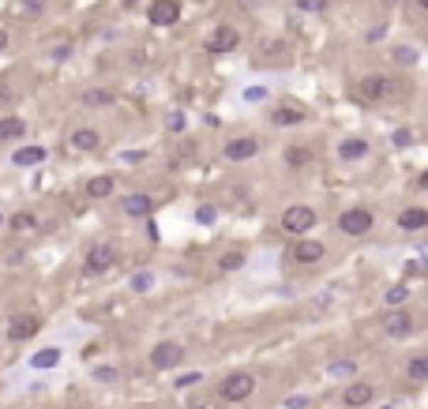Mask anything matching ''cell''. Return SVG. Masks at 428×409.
I'll use <instances>...</instances> for the list:
<instances>
[{
  "instance_id": "e0dca14e",
  "label": "cell",
  "mask_w": 428,
  "mask_h": 409,
  "mask_svg": "<svg viewBox=\"0 0 428 409\" xmlns=\"http://www.w3.org/2000/svg\"><path fill=\"white\" fill-rule=\"evenodd\" d=\"M398 229H402V233H421V229H428V210H424V207H406L402 214H398Z\"/></svg>"
},
{
  "instance_id": "7bdbcfd3",
  "label": "cell",
  "mask_w": 428,
  "mask_h": 409,
  "mask_svg": "<svg viewBox=\"0 0 428 409\" xmlns=\"http://www.w3.org/2000/svg\"><path fill=\"white\" fill-rule=\"evenodd\" d=\"M188 409H207V402H188Z\"/></svg>"
},
{
  "instance_id": "f6af8a7d",
  "label": "cell",
  "mask_w": 428,
  "mask_h": 409,
  "mask_svg": "<svg viewBox=\"0 0 428 409\" xmlns=\"http://www.w3.org/2000/svg\"><path fill=\"white\" fill-rule=\"evenodd\" d=\"M0 226H4V214H0Z\"/></svg>"
},
{
  "instance_id": "f1b7e54d",
  "label": "cell",
  "mask_w": 428,
  "mask_h": 409,
  "mask_svg": "<svg viewBox=\"0 0 428 409\" xmlns=\"http://www.w3.org/2000/svg\"><path fill=\"white\" fill-rule=\"evenodd\" d=\"M19 11L26 19H38V16H46V11H49V0H19Z\"/></svg>"
},
{
  "instance_id": "52a82bcc",
  "label": "cell",
  "mask_w": 428,
  "mask_h": 409,
  "mask_svg": "<svg viewBox=\"0 0 428 409\" xmlns=\"http://www.w3.org/2000/svg\"><path fill=\"white\" fill-rule=\"evenodd\" d=\"M113 267H117V248L113 244H95L87 252V259H83V274H87V278L105 274V271H113Z\"/></svg>"
},
{
  "instance_id": "cb8c5ba5",
  "label": "cell",
  "mask_w": 428,
  "mask_h": 409,
  "mask_svg": "<svg viewBox=\"0 0 428 409\" xmlns=\"http://www.w3.org/2000/svg\"><path fill=\"white\" fill-rule=\"evenodd\" d=\"M406 379H410V383H424V379H428V357H424V353H417V357L406 361Z\"/></svg>"
},
{
  "instance_id": "30bf717a",
  "label": "cell",
  "mask_w": 428,
  "mask_h": 409,
  "mask_svg": "<svg viewBox=\"0 0 428 409\" xmlns=\"http://www.w3.org/2000/svg\"><path fill=\"white\" fill-rule=\"evenodd\" d=\"M256 154H260V139L256 136H237V139L225 143V151H222L225 162H252Z\"/></svg>"
},
{
  "instance_id": "3957f363",
  "label": "cell",
  "mask_w": 428,
  "mask_h": 409,
  "mask_svg": "<svg viewBox=\"0 0 428 409\" xmlns=\"http://www.w3.org/2000/svg\"><path fill=\"white\" fill-rule=\"evenodd\" d=\"M316 210L312 207H304V203H293V207H286L282 210V222H278V226H282L289 236H309V229L316 226Z\"/></svg>"
},
{
  "instance_id": "83f0119b",
  "label": "cell",
  "mask_w": 428,
  "mask_h": 409,
  "mask_svg": "<svg viewBox=\"0 0 428 409\" xmlns=\"http://www.w3.org/2000/svg\"><path fill=\"white\" fill-rule=\"evenodd\" d=\"M383 300H387V308H406V300H410V285H391L383 293Z\"/></svg>"
},
{
  "instance_id": "60d3db41",
  "label": "cell",
  "mask_w": 428,
  "mask_h": 409,
  "mask_svg": "<svg viewBox=\"0 0 428 409\" xmlns=\"http://www.w3.org/2000/svg\"><path fill=\"white\" fill-rule=\"evenodd\" d=\"M413 8H417V11H428V0H413Z\"/></svg>"
},
{
  "instance_id": "d6a6232c",
  "label": "cell",
  "mask_w": 428,
  "mask_h": 409,
  "mask_svg": "<svg viewBox=\"0 0 428 409\" xmlns=\"http://www.w3.org/2000/svg\"><path fill=\"white\" fill-rule=\"evenodd\" d=\"M151 282H154L151 271H139L136 278H132V289H136V293H146V289H151Z\"/></svg>"
},
{
  "instance_id": "d590c367",
  "label": "cell",
  "mask_w": 428,
  "mask_h": 409,
  "mask_svg": "<svg viewBox=\"0 0 428 409\" xmlns=\"http://www.w3.org/2000/svg\"><path fill=\"white\" fill-rule=\"evenodd\" d=\"M395 60L410 68V64H417V53H413V49H395Z\"/></svg>"
},
{
  "instance_id": "74e56055",
  "label": "cell",
  "mask_w": 428,
  "mask_h": 409,
  "mask_svg": "<svg viewBox=\"0 0 428 409\" xmlns=\"http://www.w3.org/2000/svg\"><path fill=\"white\" fill-rule=\"evenodd\" d=\"M95 379H102V383H113V379H117V368H95Z\"/></svg>"
},
{
  "instance_id": "e575fe53",
  "label": "cell",
  "mask_w": 428,
  "mask_h": 409,
  "mask_svg": "<svg viewBox=\"0 0 428 409\" xmlns=\"http://www.w3.org/2000/svg\"><path fill=\"white\" fill-rule=\"evenodd\" d=\"M11 105H16V90L8 83H0V109H11Z\"/></svg>"
},
{
  "instance_id": "ee69618b",
  "label": "cell",
  "mask_w": 428,
  "mask_h": 409,
  "mask_svg": "<svg viewBox=\"0 0 428 409\" xmlns=\"http://www.w3.org/2000/svg\"><path fill=\"white\" fill-rule=\"evenodd\" d=\"M4 42H8V34H4V31H0V49H4Z\"/></svg>"
},
{
  "instance_id": "8d00e7d4",
  "label": "cell",
  "mask_w": 428,
  "mask_h": 409,
  "mask_svg": "<svg viewBox=\"0 0 428 409\" xmlns=\"http://www.w3.org/2000/svg\"><path fill=\"white\" fill-rule=\"evenodd\" d=\"M410 139H413V136H410V128H398L395 136H391V143H395V147H410Z\"/></svg>"
},
{
  "instance_id": "4fadbf2b",
  "label": "cell",
  "mask_w": 428,
  "mask_h": 409,
  "mask_svg": "<svg viewBox=\"0 0 428 409\" xmlns=\"http://www.w3.org/2000/svg\"><path fill=\"white\" fill-rule=\"evenodd\" d=\"M68 147L72 151H83V154H90V151H98L102 147V131L98 128H75V131H68Z\"/></svg>"
},
{
  "instance_id": "b9f144b4",
  "label": "cell",
  "mask_w": 428,
  "mask_h": 409,
  "mask_svg": "<svg viewBox=\"0 0 428 409\" xmlns=\"http://www.w3.org/2000/svg\"><path fill=\"white\" fill-rule=\"evenodd\" d=\"M237 4H240V8H256L260 0H237Z\"/></svg>"
},
{
  "instance_id": "7402d4cb",
  "label": "cell",
  "mask_w": 428,
  "mask_h": 409,
  "mask_svg": "<svg viewBox=\"0 0 428 409\" xmlns=\"http://www.w3.org/2000/svg\"><path fill=\"white\" fill-rule=\"evenodd\" d=\"M11 162H16L19 169H31V165H42V162H46V147H19L16 154H11Z\"/></svg>"
},
{
  "instance_id": "277c9868",
  "label": "cell",
  "mask_w": 428,
  "mask_h": 409,
  "mask_svg": "<svg viewBox=\"0 0 428 409\" xmlns=\"http://www.w3.org/2000/svg\"><path fill=\"white\" fill-rule=\"evenodd\" d=\"M372 226H376V214L368 207H350L338 214V233H346V236H368Z\"/></svg>"
},
{
  "instance_id": "d4e9b609",
  "label": "cell",
  "mask_w": 428,
  "mask_h": 409,
  "mask_svg": "<svg viewBox=\"0 0 428 409\" xmlns=\"http://www.w3.org/2000/svg\"><path fill=\"white\" fill-rule=\"evenodd\" d=\"M8 222V229H16V233H31V229H38V218L31 214V210H19V214H11V218H4Z\"/></svg>"
},
{
  "instance_id": "44dd1931",
  "label": "cell",
  "mask_w": 428,
  "mask_h": 409,
  "mask_svg": "<svg viewBox=\"0 0 428 409\" xmlns=\"http://www.w3.org/2000/svg\"><path fill=\"white\" fill-rule=\"evenodd\" d=\"M304 109H297V105H278V109L271 113V121L278 124V128H289V124H304Z\"/></svg>"
},
{
  "instance_id": "603a6c76",
  "label": "cell",
  "mask_w": 428,
  "mask_h": 409,
  "mask_svg": "<svg viewBox=\"0 0 428 409\" xmlns=\"http://www.w3.org/2000/svg\"><path fill=\"white\" fill-rule=\"evenodd\" d=\"M23 136H26V121H23V116H0V143L23 139Z\"/></svg>"
},
{
  "instance_id": "ba28073f",
  "label": "cell",
  "mask_w": 428,
  "mask_h": 409,
  "mask_svg": "<svg viewBox=\"0 0 428 409\" xmlns=\"http://www.w3.org/2000/svg\"><path fill=\"white\" fill-rule=\"evenodd\" d=\"M4 331H8L11 342H26V338H34L38 331H42V315H34V312H16V315L8 320Z\"/></svg>"
},
{
  "instance_id": "1f68e13d",
  "label": "cell",
  "mask_w": 428,
  "mask_h": 409,
  "mask_svg": "<svg viewBox=\"0 0 428 409\" xmlns=\"http://www.w3.org/2000/svg\"><path fill=\"white\" fill-rule=\"evenodd\" d=\"M304 162H312V151H304V147H289V151H286V165L301 169Z\"/></svg>"
},
{
  "instance_id": "5bb4252c",
  "label": "cell",
  "mask_w": 428,
  "mask_h": 409,
  "mask_svg": "<svg viewBox=\"0 0 428 409\" xmlns=\"http://www.w3.org/2000/svg\"><path fill=\"white\" fill-rule=\"evenodd\" d=\"M79 102H83L87 109H113L117 94H113V90H105V87H87L83 94H79Z\"/></svg>"
},
{
  "instance_id": "ab89813d",
  "label": "cell",
  "mask_w": 428,
  "mask_h": 409,
  "mask_svg": "<svg viewBox=\"0 0 428 409\" xmlns=\"http://www.w3.org/2000/svg\"><path fill=\"white\" fill-rule=\"evenodd\" d=\"M214 218V207H199V222H210Z\"/></svg>"
},
{
  "instance_id": "9a60e30c",
  "label": "cell",
  "mask_w": 428,
  "mask_h": 409,
  "mask_svg": "<svg viewBox=\"0 0 428 409\" xmlns=\"http://www.w3.org/2000/svg\"><path fill=\"white\" fill-rule=\"evenodd\" d=\"M256 57L260 60H289V42L286 38H263L256 45Z\"/></svg>"
},
{
  "instance_id": "8992f818",
  "label": "cell",
  "mask_w": 428,
  "mask_h": 409,
  "mask_svg": "<svg viewBox=\"0 0 428 409\" xmlns=\"http://www.w3.org/2000/svg\"><path fill=\"white\" fill-rule=\"evenodd\" d=\"M151 368L154 372H169V368H177L181 361H184V346L181 342H173V338H166V342H158V346L151 349Z\"/></svg>"
},
{
  "instance_id": "7c38bea8",
  "label": "cell",
  "mask_w": 428,
  "mask_h": 409,
  "mask_svg": "<svg viewBox=\"0 0 428 409\" xmlns=\"http://www.w3.org/2000/svg\"><path fill=\"white\" fill-rule=\"evenodd\" d=\"M372 398H376V387H372L368 379H353V383L342 391V402L350 405V409H360V405H368Z\"/></svg>"
},
{
  "instance_id": "ffe728a7",
  "label": "cell",
  "mask_w": 428,
  "mask_h": 409,
  "mask_svg": "<svg viewBox=\"0 0 428 409\" xmlns=\"http://www.w3.org/2000/svg\"><path fill=\"white\" fill-rule=\"evenodd\" d=\"M113 188H117V180H113L109 173H102V177H90L83 192L90 195V200H109V195H113Z\"/></svg>"
},
{
  "instance_id": "ac0fdd59",
  "label": "cell",
  "mask_w": 428,
  "mask_h": 409,
  "mask_svg": "<svg viewBox=\"0 0 428 409\" xmlns=\"http://www.w3.org/2000/svg\"><path fill=\"white\" fill-rule=\"evenodd\" d=\"M323 252H327V248L319 241H309V236H301V241L293 244V259H297V263H319Z\"/></svg>"
},
{
  "instance_id": "484cf974",
  "label": "cell",
  "mask_w": 428,
  "mask_h": 409,
  "mask_svg": "<svg viewBox=\"0 0 428 409\" xmlns=\"http://www.w3.org/2000/svg\"><path fill=\"white\" fill-rule=\"evenodd\" d=\"M53 364H60V349H38L34 357H31L34 372H46V368H53Z\"/></svg>"
},
{
  "instance_id": "4dcf8cb0",
  "label": "cell",
  "mask_w": 428,
  "mask_h": 409,
  "mask_svg": "<svg viewBox=\"0 0 428 409\" xmlns=\"http://www.w3.org/2000/svg\"><path fill=\"white\" fill-rule=\"evenodd\" d=\"M331 0H297V11H304V16H323Z\"/></svg>"
},
{
  "instance_id": "f546056e",
  "label": "cell",
  "mask_w": 428,
  "mask_h": 409,
  "mask_svg": "<svg viewBox=\"0 0 428 409\" xmlns=\"http://www.w3.org/2000/svg\"><path fill=\"white\" fill-rule=\"evenodd\" d=\"M245 252H225L222 259H218V271H225V274H230V271H240V267H245Z\"/></svg>"
},
{
  "instance_id": "836d02e7",
  "label": "cell",
  "mask_w": 428,
  "mask_h": 409,
  "mask_svg": "<svg viewBox=\"0 0 428 409\" xmlns=\"http://www.w3.org/2000/svg\"><path fill=\"white\" fill-rule=\"evenodd\" d=\"M312 405V394H289L286 398V409H309Z\"/></svg>"
},
{
  "instance_id": "4316f807",
  "label": "cell",
  "mask_w": 428,
  "mask_h": 409,
  "mask_svg": "<svg viewBox=\"0 0 428 409\" xmlns=\"http://www.w3.org/2000/svg\"><path fill=\"white\" fill-rule=\"evenodd\" d=\"M353 372H357V364H353L350 357H342V361H331V364H327V376H331V379H353Z\"/></svg>"
},
{
  "instance_id": "f35d334b",
  "label": "cell",
  "mask_w": 428,
  "mask_h": 409,
  "mask_svg": "<svg viewBox=\"0 0 428 409\" xmlns=\"http://www.w3.org/2000/svg\"><path fill=\"white\" fill-rule=\"evenodd\" d=\"M192 383H199V372H192V376H181V379H177V387H192Z\"/></svg>"
},
{
  "instance_id": "7a4b0ae2",
  "label": "cell",
  "mask_w": 428,
  "mask_h": 409,
  "mask_svg": "<svg viewBox=\"0 0 428 409\" xmlns=\"http://www.w3.org/2000/svg\"><path fill=\"white\" fill-rule=\"evenodd\" d=\"M256 387H260V379H256V372H245V368H240V372H230L218 383V398L222 402H248L252 394H256Z\"/></svg>"
},
{
  "instance_id": "9c48e42d",
  "label": "cell",
  "mask_w": 428,
  "mask_h": 409,
  "mask_svg": "<svg viewBox=\"0 0 428 409\" xmlns=\"http://www.w3.org/2000/svg\"><path fill=\"white\" fill-rule=\"evenodd\" d=\"M413 312H406V308H391L383 315V334L387 338H410L413 334Z\"/></svg>"
},
{
  "instance_id": "2e32d148",
  "label": "cell",
  "mask_w": 428,
  "mask_h": 409,
  "mask_svg": "<svg viewBox=\"0 0 428 409\" xmlns=\"http://www.w3.org/2000/svg\"><path fill=\"white\" fill-rule=\"evenodd\" d=\"M124 214H128V218H151V214H154V200H151L146 192H128Z\"/></svg>"
},
{
  "instance_id": "6da1fadb",
  "label": "cell",
  "mask_w": 428,
  "mask_h": 409,
  "mask_svg": "<svg viewBox=\"0 0 428 409\" xmlns=\"http://www.w3.org/2000/svg\"><path fill=\"white\" fill-rule=\"evenodd\" d=\"M410 94V83L406 79H387V75H368L353 83V102L360 105H383V102H398Z\"/></svg>"
},
{
  "instance_id": "d6986e66",
  "label": "cell",
  "mask_w": 428,
  "mask_h": 409,
  "mask_svg": "<svg viewBox=\"0 0 428 409\" xmlns=\"http://www.w3.org/2000/svg\"><path fill=\"white\" fill-rule=\"evenodd\" d=\"M368 158V139H342L338 143V162H360Z\"/></svg>"
},
{
  "instance_id": "8fae6325",
  "label": "cell",
  "mask_w": 428,
  "mask_h": 409,
  "mask_svg": "<svg viewBox=\"0 0 428 409\" xmlns=\"http://www.w3.org/2000/svg\"><path fill=\"white\" fill-rule=\"evenodd\" d=\"M146 19H151L154 26H173L181 19V0H151Z\"/></svg>"
},
{
  "instance_id": "5b68a950",
  "label": "cell",
  "mask_w": 428,
  "mask_h": 409,
  "mask_svg": "<svg viewBox=\"0 0 428 409\" xmlns=\"http://www.w3.org/2000/svg\"><path fill=\"white\" fill-rule=\"evenodd\" d=\"M240 42H245V34H240L237 26L222 23V26H214V31H210V38H207V53H214V57H225V53H237Z\"/></svg>"
}]
</instances>
